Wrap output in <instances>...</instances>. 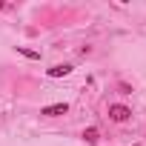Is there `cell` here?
<instances>
[{"instance_id":"obj_3","label":"cell","mask_w":146,"mask_h":146,"mask_svg":"<svg viewBox=\"0 0 146 146\" xmlns=\"http://www.w3.org/2000/svg\"><path fill=\"white\" fill-rule=\"evenodd\" d=\"M72 69H75V66H69V63H57V66L49 69V78H66V75H72Z\"/></svg>"},{"instance_id":"obj_2","label":"cell","mask_w":146,"mask_h":146,"mask_svg":"<svg viewBox=\"0 0 146 146\" xmlns=\"http://www.w3.org/2000/svg\"><path fill=\"white\" fill-rule=\"evenodd\" d=\"M66 112H69V103H52V106H43L40 115H46V117H57V115H66Z\"/></svg>"},{"instance_id":"obj_1","label":"cell","mask_w":146,"mask_h":146,"mask_svg":"<svg viewBox=\"0 0 146 146\" xmlns=\"http://www.w3.org/2000/svg\"><path fill=\"white\" fill-rule=\"evenodd\" d=\"M109 117H112L115 123H123V120H129V117H132V109H129V106H123V103H115V106H109Z\"/></svg>"},{"instance_id":"obj_4","label":"cell","mask_w":146,"mask_h":146,"mask_svg":"<svg viewBox=\"0 0 146 146\" xmlns=\"http://www.w3.org/2000/svg\"><path fill=\"white\" fill-rule=\"evenodd\" d=\"M17 54H23V57H29V60H40V52L26 49V46H17Z\"/></svg>"},{"instance_id":"obj_6","label":"cell","mask_w":146,"mask_h":146,"mask_svg":"<svg viewBox=\"0 0 146 146\" xmlns=\"http://www.w3.org/2000/svg\"><path fill=\"white\" fill-rule=\"evenodd\" d=\"M0 9H3V3H0Z\"/></svg>"},{"instance_id":"obj_5","label":"cell","mask_w":146,"mask_h":146,"mask_svg":"<svg viewBox=\"0 0 146 146\" xmlns=\"http://www.w3.org/2000/svg\"><path fill=\"white\" fill-rule=\"evenodd\" d=\"M83 137H86V143H98V137H100V132H98L95 126H89V129L83 132Z\"/></svg>"}]
</instances>
